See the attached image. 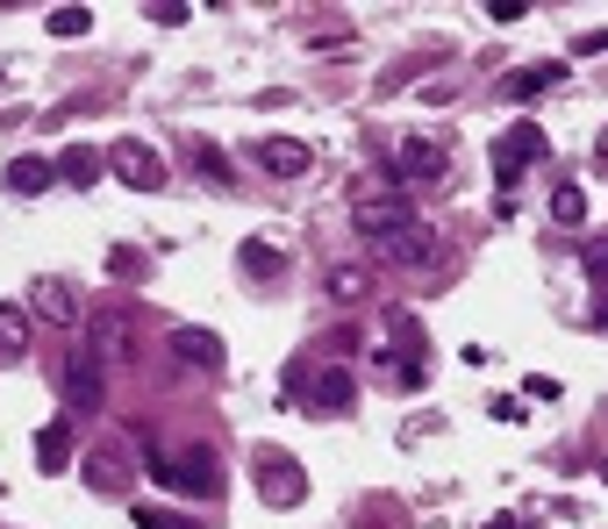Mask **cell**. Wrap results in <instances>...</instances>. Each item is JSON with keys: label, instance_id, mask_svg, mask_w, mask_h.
I'll list each match as a JSON object with an SVG mask.
<instances>
[{"label": "cell", "instance_id": "cell-1", "mask_svg": "<svg viewBox=\"0 0 608 529\" xmlns=\"http://www.w3.org/2000/svg\"><path fill=\"white\" fill-rule=\"evenodd\" d=\"M544 151H552V137H544V129H537L530 115H522V122H508L502 137H494V151H486V165H494V187H516V179H522L530 165H537Z\"/></svg>", "mask_w": 608, "mask_h": 529}, {"label": "cell", "instance_id": "cell-2", "mask_svg": "<svg viewBox=\"0 0 608 529\" xmlns=\"http://www.w3.org/2000/svg\"><path fill=\"white\" fill-rule=\"evenodd\" d=\"M351 223H358V237H365V243H387V237H401V229H416L422 215L408 207V193L380 187V193H358V207H351Z\"/></svg>", "mask_w": 608, "mask_h": 529}, {"label": "cell", "instance_id": "cell-3", "mask_svg": "<svg viewBox=\"0 0 608 529\" xmlns=\"http://www.w3.org/2000/svg\"><path fill=\"white\" fill-rule=\"evenodd\" d=\"M151 479H165V487H179V494H215L223 487V465H215V451H173V458H151Z\"/></svg>", "mask_w": 608, "mask_h": 529}, {"label": "cell", "instance_id": "cell-4", "mask_svg": "<svg viewBox=\"0 0 608 529\" xmlns=\"http://www.w3.org/2000/svg\"><path fill=\"white\" fill-rule=\"evenodd\" d=\"M107 172H115L122 187H137V193L165 187V158H157L143 137H115V143H107Z\"/></svg>", "mask_w": 608, "mask_h": 529}, {"label": "cell", "instance_id": "cell-5", "mask_svg": "<svg viewBox=\"0 0 608 529\" xmlns=\"http://www.w3.org/2000/svg\"><path fill=\"white\" fill-rule=\"evenodd\" d=\"M251 479H258V494L273 501V508H301V494H308V473H301L287 451H273L265 444L258 451V465H251Z\"/></svg>", "mask_w": 608, "mask_h": 529}, {"label": "cell", "instance_id": "cell-6", "mask_svg": "<svg viewBox=\"0 0 608 529\" xmlns=\"http://www.w3.org/2000/svg\"><path fill=\"white\" fill-rule=\"evenodd\" d=\"M29 315L36 323H51V329H79V293H72V279H58V273H43V279H29Z\"/></svg>", "mask_w": 608, "mask_h": 529}, {"label": "cell", "instance_id": "cell-7", "mask_svg": "<svg viewBox=\"0 0 608 529\" xmlns=\"http://www.w3.org/2000/svg\"><path fill=\"white\" fill-rule=\"evenodd\" d=\"M251 165L273 172V179H301V172L315 165V151L301 137H258V143H251Z\"/></svg>", "mask_w": 608, "mask_h": 529}, {"label": "cell", "instance_id": "cell-8", "mask_svg": "<svg viewBox=\"0 0 608 529\" xmlns=\"http://www.w3.org/2000/svg\"><path fill=\"white\" fill-rule=\"evenodd\" d=\"M394 172L401 179H444V143H430V137H401V151H394Z\"/></svg>", "mask_w": 608, "mask_h": 529}, {"label": "cell", "instance_id": "cell-9", "mask_svg": "<svg viewBox=\"0 0 608 529\" xmlns=\"http://www.w3.org/2000/svg\"><path fill=\"white\" fill-rule=\"evenodd\" d=\"M173 358H179V365H208V373H223V337H215V329H173Z\"/></svg>", "mask_w": 608, "mask_h": 529}, {"label": "cell", "instance_id": "cell-10", "mask_svg": "<svg viewBox=\"0 0 608 529\" xmlns=\"http://www.w3.org/2000/svg\"><path fill=\"white\" fill-rule=\"evenodd\" d=\"M558 79H566V65H558V58H544V65H522V72H502V93H508V101H530V93H552Z\"/></svg>", "mask_w": 608, "mask_h": 529}, {"label": "cell", "instance_id": "cell-11", "mask_svg": "<svg viewBox=\"0 0 608 529\" xmlns=\"http://www.w3.org/2000/svg\"><path fill=\"white\" fill-rule=\"evenodd\" d=\"M65 401H72V408H101V365H93L87 351L65 365Z\"/></svg>", "mask_w": 608, "mask_h": 529}, {"label": "cell", "instance_id": "cell-12", "mask_svg": "<svg viewBox=\"0 0 608 529\" xmlns=\"http://www.w3.org/2000/svg\"><path fill=\"white\" fill-rule=\"evenodd\" d=\"M93 351H101V358H129V315H122V307H101V315H93Z\"/></svg>", "mask_w": 608, "mask_h": 529}, {"label": "cell", "instance_id": "cell-13", "mask_svg": "<svg viewBox=\"0 0 608 529\" xmlns=\"http://www.w3.org/2000/svg\"><path fill=\"white\" fill-rule=\"evenodd\" d=\"M22 351H29V307L0 301V365H15Z\"/></svg>", "mask_w": 608, "mask_h": 529}, {"label": "cell", "instance_id": "cell-14", "mask_svg": "<svg viewBox=\"0 0 608 529\" xmlns=\"http://www.w3.org/2000/svg\"><path fill=\"white\" fill-rule=\"evenodd\" d=\"M308 408H315V415H351V373H337V365H330V373L315 379V401H308Z\"/></svg>", "mask_w": 608, "mask_h": 529}, {"label": "cell", "instance_id": "cell-15", "mask_svg": "<svg viewBox=\"0 0 608 529\" xmlns=\"http://www.w3.org/2000/svg\"><path fill=\"white\" fill-rule=\"evenodd\" d=\"M101 172H107V158H93L87 143H72V151L58 158V179H65V187H93Z\"/></svg>", "mask_w": 608, "mask_h": 529}, {"label": "cell", "instance_id": "cell-16", "mask_svg": "<svg viewBox=\"0 0 608 529\" xmlns=\"http://www.w3.org/2000/svg\"><path fill=\"white\" fill-rule=\"evenodd\" d=\"M51 179H58L51 158H15V165H8V193H43Z\"/></svg>", "mask_w": 608, "mask_h": 529}, {"label": "cell", "instance_id": "cell-17", "mask_svg": "<svg viewBox=\"0 0 608 529\" xmlns=\"http://www.w3.org/2000/svg\"><path fill=\"white\" fill-rule=\"evenodd\" d=\"M36 465H43V473H65V465H72L65 423H43V429H36Z\"/></svg>", "mask_w": 608, "mask_h": 529}, {"label": "cell", "instance_id": "cell-18", "mask_svg": "<svg viewBox=\"0 0 608 529\" xmlns=\"http://www.w3.org/2000/svg\"><path fill=\"white\" fill-rule=\"evenodd\" d=\"M243 273H251V279H273V273H287V251H273V243H258V237H251V243H243Z\"/></svg>", "mask_w": 608, "mask_h": 529}, {"label": "cell", "instance_id": "cell-19", "mask_svg": "<svg viewBox=\"0 0 608 529\" xmlns=\"http://www.w3.org/2000/svg\"><path fill=\"white\" fill-rule=\"evenodd\" d=\"M552 215H558L566 229H580V223H587V193H580L573 179H558V187H552Z\"/></svg>", "mask_w": 608, "mask_h": 529}, {"label": "cell", "instance_id": "cell-20", "mask_svg": "<svg viewBox=\"0 0 608 529\" xmlns=\"http://www.w3.org/2000/svg\"><path fill=\"white\" fill-rule=\"evenodd\" d=\"M43 29H51V36H87V29H93V15H87V8H58Z\"/></svg>", "mask_w": 608, "mask_h": 529}, {"label": "cell", "instance_id": "cell-21", "mask_svg": "<svg viewBox=\"0 0 608 529\" xmlns=\"http://www.w3.org/2000/svg\"><path fill=\"white\" fill-rule=\"evenodd\" d=\"M358 293H365V273L358 265H337L330 273V301H358Z\"/></svg>", "mask_w": 608, "mask_h": 529}, {"label": "cell", "instance_id": "cell-22", "mask_svg": "<svg viewBox=\"0 0 608 529\" xmlns=\"http://www.w3.org/2000/svg\"><path fill=\"white\" fill-rule=\"evenodd\" d=\"M137 529H208V522H187L173 508H137Z\"/></svg>", "mask_w": 608, "mask_h": 529}, {"label": "cell", "instance_id": "cell-23", "mask_svg": "<svg viewBox=\"0 0 608 529\" xmlns=\"http://www.w3.org/2000/svg\"><path fill=\"white\" fill-rule=\"evenodd\" d=\"M87 479L107 487V494H122V487H129V465H87Z\"/></svg>", "mask_w": 608, "mask_h": 529}, {"label": "cell", "instance_id": "cell-24", "mask_svg": "<svg viewBox=\"0 0 608 529\" xmlns=\"http://www.w3.org/2000/svg\"><path fill=\"white\" fill-rule=\"evenodd\" d=\"M580 265H587V279H608V237H594L587 251H580Z\"/></svg>", "mask_w": 608, "mask_h": 529}, {"label": "cell", "instance_id": "cell-25", "mask_svg": "<svg viewBox=\"0 0 608 529\" xmlns=\"http://www.w3.org/2000/svg\"><path fill=\"white\" fill-rule=\"evenodd\" d=\"M358 529H408V522H401V515L394 508H372V515H365V522Z\"/></svg>", "mask_w": 608, "mask_h": 529}, {"label": "cell", "instance_id": "cell-26", "mask_svg": "<svg viewBox=\"0 0 608 529\" xmlns=\"http://www.w3.org/2000/svg\"><path fill=\"white\" fill-rule=\"evenodd\" d=\"M573 51H580V58H594V51H608V29H587V36H580V43H573Z\"/></svg>", "mask_w": 608, "mask_h": 529}, {"label": "cell", "instance_id": "cell-27", "mask_svg": "<svg viewBox=\"0 0 608 529\" xmlns=\"http://www.w3.org/2000/svg\"><path fill=\"white\" fill-rule=\"evenodd\" d=\"M601 323H608V301H601Z\"/></svg>", "mask_w": 608, "mask_h": 529}]
</instances>
